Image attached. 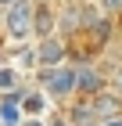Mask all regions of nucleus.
Returning a JSON list of instances; mask_svg holds the SVG:
<instances>
[{
	"label": "nucleus",
	"instance_id": "obj_1",
	"mask_svg": "<svg viewBox=\"0 0 122 126\" xmlns=\"http://www.w3.org/2000/svg\"><path fill=\"white\" fill-rule=\"evenodd\" d=\"M7 32H11V40H25L32 32V7H29V0H14L7 7Z\"/></svg>",
	"mask_w": 122,
	"mask_h": 126
},
{
	"label": "nucleus",
	"instance_id": "obj_2",
	"mask_svg": "<svg viewBox=\"0 0 122 126\" xmlns=\"http://www.w3.org/2000/svg\"><path fill=\"white\" fill-rule=\"evenodd\" d=\"M90 108H94V115H97V123H111V119H119L122 115V97H115L111 90H101V94H94L90 97Z\"/></svg>",
	"mask_w": 122,
	"mask_h": 126
},
{
	"label": "nucleus",
	"instance_id": "obj_3",
	"mask_svg": "<svg viewBox=\"0 0 122 126\" xmlns=\"http://www.w3.org/2000/svg\"><path fill=\"white\" fill-rule=\"evenodd\" d=\"M43 83H47V90L54 97H68L75 90V68H54V72L43 76Z\"/></svg>",
	"mask_w": 122,
	"mask_h": 126
},
{
	"label": "nucleus",
	"instance_id": "obj_4",
	"mask_svg": "<svg viewBox=\"0 0 122 126\" xmlns=\"http://www.w3.org/2000/svg\"><path fill=\"white\" fill-rule=\"evenodd\" d=\"M101 87H104V79H101V72H97V68H90V65L75 68V90H79L83 97L101 94Z\"/></svg>",
	"mask_w": 122,
	"mask_h": 126
},
{
	"label": "nucleus",
	"instance_id": "obj_5",
	"mask_svg": "<svg viewBox=\"0 0 122 126\" xmlns=\"http://www.w3.org/2000/svg\"><path fill=\"white\" fill-rule=\"evenodd\" d=\"M36 58L43 61V65H57V61H65V43L57 36H47V40H40V50H36Z\"/></svg>",
	"mask_w": 122,
	"mask_h": 126
},
{
	"label": "nucleus",
	"instance_id": "obj_6",
	"mask_svg": "<svg viewBox=\"0 0 122 126\" xmlns=\"http://www.w3.org/2000/svg\"><path fill=\"white\" fill-rule=\"evenodd\" d=\"M57 22H61V32H83L86 29V11L79 7V4H68Z\"/></svg>",
	"mask_w": 122,
	"mask_h": 126
},
{
	"label": "nucleus",
	"instance_id": "obj_7",
	"mask_svg": "<svg viewBox=\"0 0 122 126\" xmlns=\"http://www.w3.org/2000/svg\"><path fill=\"white\" fill-rule=\"evenodd\" d=\"M54 15H50V7L47 4H40L36 11H32V32H36L40 40H47V36H54Z\"/></svg>",
	"mask_w": 122,
	"mask_h": 126
},
{
	"label": "nucleus",
	"instance_id": "obj_8",
	"mask_svg": "<svg viewBox=\"0 0 122 126\" xmlns=\"http://www.w3.org/2000/svg\"><path fill=\"white\" fill-rule=\"evenodd\" d=\"M68 119H72V126H101L97 115H94V108H90V97H86V101H75Z\"/></svg>",
	"mask_w": 122,
	"mask_h": 126
},
{
	"label": "nucleus",
	"instance_id": "obj_9",
	"mask_svg": "<svg viewBox=\"0 0 122 126\" xmlns=\"http://www.w3.org/2000/svg\"><path fill=\"white\" fill-rule=\"evenodd\" d=\"M108 83H111V94H115V97H122V65H115V68H111Z\"/></svg>",
	"mask_w": 122,
	"mask_h": 126
},
{
	"label": "nucleus",
	"instance_id": "obj_10",
	"mask_svg": "<svg viewBox=\"0 0 122 126\" xmlns=\"http://www.w3.org/2000/svg\"><path fill=\"white\" fill-rule=\"evenodd\" d=\"M122 11V0H104V15H119Z\"/></svg>",
	"mask_w": 122,
	"mask_h": 126
},
{
	"label": "nucleus",
	"instance_id": "obj_11",
	"mask_svg": "<svg viewBox=\"0 0 122 126\" xmlns=\"http://www.w3.org/2000/svg\"><path fill=\"white\" fill-rule=\"evenodd\" d=\"M14 119H18V112H14L11 105H4V123H7V126H14Z\"/></svg>",
	"mask_w": 122,
	"mask_h": 126
},
{
	"label": "nucleus",
	"instance_id": "obj_12",
	"mask_svg": "<svg viewBox=\"0 0 122 126\" xmlns=\"http://www.w3.org/2000/svg\"><path fill=\"white\" fill-rule=\"evenodd\" d=\"M14 83V72H0V87H11Z\"/></svg>",
	"mask_w": 122,
	"mask_h": 126
},
{
	"label": "nucleus",
	"instance_id": "obj_13",
	"mask_svg": "<svg viewBox=\"0 0 122 126\" xmlns=\"http://www.w3.org/2000/svg\"><path fill=\"white\" fill-rule=\"evenodd\" d=\"M40 105H43L40 97H29V101H25V108H29V112H40Z\"/></svg>",
	"mask_w": 122,
	"mask_h": 126
},
{
	"label": "nucleus",
	"instance_id": "obj_14",
	"mask_svg": "<svg viewBox=\"0 0 122 126\" xmlns=\"http://www.w3.org/2000/svg\"><path fill=\"white\" fill-rule=\"evenodd\" d=\"M104 126H122V119H111V123H104Z\"/></svg>",
	"mask_w": 122,
	"mask_h": 126
},
{
	"label": "nucleus",
	"instance_id": "obj_15",
	"mask_svg": "<svg viewBox=\"0 0 122 126\" xmlns=\"http://www.w3.org/2000/svg\"><path fill=\"white\" fill-rule=\"evenodd\" d=\"M11 4H14V0H0V7H11Z\"/></svg>",
	"mask_w": 122,
	"mask_h": 126
},
{
	"label": "nucleus",
	"instance_id": "obj_16",
	"mask_svg": "<svg viewBox=\"0 0 122 126\" xmlns=\"http://www.w3.org/2000/svg\"><path fill=\"white\" fill-rule=\"evenodd\" d=\"M54 126H68V123H65V119H57V123H54Z\"/></svg>",
	"mask_w": 122,
	"mask_h": 126
},
{
	"label": "nucleus",
	"instance_id": "obj_17",
	"mask_svg": "<svg viewBox=\"0 0 122 126\" xmlns=\"http://www.w3.org/2000/svg\"><path fill=\"white\" fill-rule=\"evenodd\" d=\"M29 126H40V123H29Z\"/></svg>",
	"mask_w": 122,
	"mask_h": 126
},
{
	"label": "nucleus",
	"instance_id": "obj_18",
	"mask_svg": "<svg viewBox=\"0 0 122 126\" xmlns=\"http://www.w3.org/2000/svg\"><path fill=\"white\" fill-rule=\"evenodd\" d=\"M0 15H4V7H0Z\"/></svg>",
	"mask_w": 122,
	"mask_h": 126
}]
</instances>
